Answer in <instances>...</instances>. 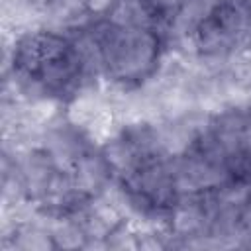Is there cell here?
Masks as SVG:
<instances>
[{
    "label": "cell",
    "instance_id": "obj_1",
    "mask_svg": "<svg viewBox=\"0 0 251 251\" xmlns=\"http://www.w3.org/2000/svg\"><path fill=\"white\" fill-rule=\"evenodd\" d=\"M33 6H45V4H49L51 0H29Z\"/></svg>",
    "mask_w": 251,
    "mask_h": 251
}]
</instances>
